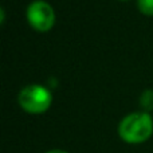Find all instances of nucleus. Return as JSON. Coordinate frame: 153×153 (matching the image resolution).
<instances>
[{
	"label": "nucleus",
	"mask_w": 153,
	"mask_h": 153,
	"mask_svg": "<svg viewBox=\"0 0 153 153\" xmlns=\"http://www.w3.org/2000/svg\"><path fill=\"white\" fill-rule=\"evenodd\" d=\"M153 133V121L146 111L126 116L118 125V134L128 144H141Z\"/></svg>",
	"instance_id": "f257e3e1"
},
{
	"label": "nucleus",
	"mask_w": 153,
	"mask_h": 153,
	"mask_svg": "<svg viewBox=\"0 0 153 153\" xmlns=\"http://www.w3.org/2000/svg\"><path fill=\"white\" fill-rule=\"evenodd\" d=\"M18 102L26 111L31 114H40L50 108L53 95L46 87L40 85H28L23 87L18 95Z\"/></svg>",
	"instance_id": "f03ea898"
},
{
	"label": "nucleus",
	"mask_w": 153,
	"mask_h": 153,
	"mask_svg": "<svg viewBox=\"0 0 153 153\" xmlns=\"http://www.w3.org/2000/svg\"><path fill=\"white\" fill-rule=\"evenodd\" d=\"M27 20L34 30L46 32L53 28L55 23V12L48 3L36 0L32 1L27 8Z\"/></svg>",
	"instance_id": "7ed1b4c3"
},
{
	"label": "nucleus",
	"mask_w": 153,
	"mask_h": 153,
	"mask_svg": "<svg viewBox=\"0 0 153 153\" xmlns=\"http://www.w3.org/2000/svg\"><path fill=\"white\" fill-rule=\"evenodd\" d=\"M140 105L145 111L153 109V90H145L140 97Z\"/></svg>",
	"instance_id": "20e7f679"
},
{
	"label": "nucleus",
	"mask_w": 153,
	"mask_h": 153,
	"mask_svg": "<svg viewBox=\"0 0 153 153\" xmlns=\"http://www.w3.org/2000/svg\"><path fill=\"white\" fill-rule=\"evenodd\" d=\"M137 7L145 15H153V0H137Z\"/></svg>",
	"instance_id": "39448f33"
},
{
	"label": "nucleus",
	"mask_w": 153,
	"mask_h": 153,
	"mask_svg": "<svg viewBox=\"0 0 153 153\" xmlns=\"http://www.w3.org/2000/svg\"><path fill=\"white\" fill-rule=\"evenodd\" d=\"M46 153H69V152L62 151V149H53V151H48V152H46Z\"/></svg>",
	"instance_id": "423d86ee"
},
{
	"label": "nucleus",
	"mask_w": 153,
	"mask_h": 153,
	"mask_svg": "<svg viewBox=\"0 0 153 153\" xmlns=\"http://www.w3.org/2000/svg\"><path fill=\"white\" fill-rule=\"evenodd\" d=\"M0 13H1V19H0V22H1V23H4V19H5V13H4V8H0Z\"/></svg>",
	"instance_id": "0eeeda50"
}]
</instances>
